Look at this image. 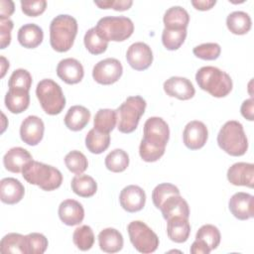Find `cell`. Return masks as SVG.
<instances>
[{"mask_svg":"<svg viewBox=\"0 0 254 254\" xmlns=\"http://www.w3.org/2000/svg\"><path fill=\"white\" fill-rule=\"evenodd\" d=\"M76 34V20L67 14L58 15L50 24L51 47L59 53L67 52L72 47Z\"/></svg>","mask_w":254,"mask_h":254,"instance_id":"obj_1","label":"cell"},{"mask_svg":"<svg viewBox=\"0 0 254 254\" xmlns=\"http://www.w3.org/2000/svg\"><path fill=\"white\" fill-rule=\"evenodd\" d=\"M22 174L29 184L47 191L60 188L63 183V175L57 168L34 160L25 165Z\"/></svg>","mask_w":254,"mask_h":254,"instance_id":"obj_2","label":"cell"},{"mask_svg":"<svg viewBox=\"0 0 254 254\" xmlns=\"http://www.w3.org/2000/svg\"><path fill=\"white\" fill-rule=\"evenodd\" d=\"M198 86L214 97H225L232 90V79L228 73L218 67L206 65L195 73Z\"/></svg>","mask_w":254,"mask_h":254,"instance_id":"obj_3","label":"cell"},{"mask_svg":"<svg viewBox=\"0 0 254 254\" xmlns=\"http://www.w3.org/2000/svg\"><path fill=\"white\" fill-rule=\"evenodd\" d=\"M217 144L230 156H243L248 149V140L242 124L236 120L225 122L218 132Z\"/></svg>","mask_w":254,"mask_h":254,"instance_id":"obj_4","label":"cell"},{"mask_svg":"<svg viewBox=\"0 0 254 254\" xmlns=\"http://www.w3.org/2000/svg\"><path fill=\"white\" fill-rule=\"evenodd\" d=\"M146 101L139 95L129 96L116 109L117 128L121 133L129 134L137 128L146 109Z\"/></svg>","mask_w":254,"mask_h":254,"instance_id":"obj_5","label":"cell"},{"mask_svg":"<svg viewBox=\"0 0 254 254\" xmlns=\"http://www.w3.org/2000/svg\"><path fill=\"white\" fill-rule=\"evenodd\" d=\"M36 95L43 110L49 115L60 114L65 106V97L62 87L51 78L38 82Z\"/></svg>","mask_w":254,"mask_h":254,"instance_id":"obj_6","label":"cell"},{"mask_svg":"<svg viewBox=\"0 0 254 254\" xmlns=\"http://www.w3.org/2000/svg\"><path fill=\"white\" fill-rule=\"evenodd\" d=\"M95 29L107 42H123L133 34L134 24L128 17L106 16L99 19Z\"/></svg>","mask_w":254,"mask_h":254,"instance_id":"obj_7","label":"cell"},{"mask_svg":"<svg viewBox=\"0 0 254 254\" xmlns=\"http://www.w3.org/2000/svg\"><path fill=\"white\" fill-rule=\"evenodd\" d=\"M130 241L134 248L143 254L153 253L159 246V237L143 221L134 220L127 226Z\"/></svg>","mask_w":254,"mask_h":254,"instance_id":"obj_8","label":"cell"},{"mask_svg":"<svg viewBox=\"0 0 254 254\" xmlns=\"http://www.w3.org/2000/svg\"><path fill=\"white\" fill-rule=\"evenodd\" d=\"M170 138V129L167 122L161 117H150L144 124V137L142 141L147 144L165 148Z\"/></svg>","mask_w":254,"mask_h":254,"instance_id":"obj_9","label":"cell"},{"mask_svg":"<svg viewBox=\"0 0 254 254\" xmlns=\"http://www.w3.org/2000/svg\"><path fill=\"white\" fill-rule=\"evenodd\" d=\"M123 67L121 63L114 58H107L98 62L92 69L93 79L103 85L116 82L122 75Z\"/></svg>","mask_w":254,"mask_h":254,"instance_id":"obj_10","label":"cell"},{"mask_svg":"<svg viewBox=\"0 0 254 254\" xmlns=\"http://www.w3.org/2000/svg\"><path fill=\"white\" fill-rule=\"evenodd\" d=\"M126 60L132 68L136 70H144L152 64L153 53L147 44L137 42L128 48L126 52Z\"/></svg>","mask_w":254,"mask_h":254,"instance_id":"obj_11","label":"cell"},{"mask_svg":"<svg viewBox=\"0 0 254 254\" xmlns=\"http://www.w3.org/2000/svg\"><path fill=\"white\" fill-rule=\"evenodd\" d=\"M208 138V131L205 124L198 120L189 122L183 132L184 144L190 150L202 148Z\"/></svg>","mask_w":254,"mask_h":254,"instance_id":"obj_12","label":"cell"},{"mask_svg":"<svg viewBox=\"0 0 254 254\" xmlns=\"http://www.w3.org/2000/svg\"><path fill=\"white\" fill-rule=\"evenodd\" d=\"M45 125L43 120L35 115L26 117L20 126V137L29 146L38 145L44 136Z\"/></svg>","mask_w":254,"mask_h":254,"instance_id":"obj_13","label":"cell"},{"mask_svg":"<svg viewBox=\"0 0 254 254\" xmlns=\"http://www.w3.org/2000/svg\"><path fill=\"white\" fill-rule=\"evenodd\" d=\"M230 212L239 220H246L254 216V196L239 191L234 193L228 202Z\"/></svg>","mask_w":254,"mask_h":254,"instance_id":"obj_14","label":"cell"},{"mask_svg":"<svg viewBox=\"0 0 254 254\" xmlns=\"http://www.w3.org/2000/svg\"><path fill=\"white\" fill-rule=\"evenodd\" d=\"M119 201L122 208L126 211L137 212L145 206L146 193L139 186L130 185L121 190Z\"/></svg>","mask_w":254,"mask_h":254,"instance_id":"obj_15","label":"cell"},{"mask_svg":"<svg viewBox=\"0 0 254 254\" xmlns=\"http://www.w3.org/2000/svg\"><path fill=\"white\" fill-rule=\"evenodd\" d=\"M164 90L167 95L180 100H189L193 97L195 89L191 81L182 76H172L164 82Z\"/></svg>","mask_w":254,"mask_h":254,"instance_id":"obj_16","label":"cell"},{"mask_svg":"<svg viewBox=\"0 0 254 254\" xmlns=\"http://www.w3.org/2000/svg\"><path fill=\"white\" fill-rule=\"evenodd\" d=\"M227 180L233 186H243L252 189L254 184V165L244 162L233 164L227 171Z\"/></svg>","mask_w":254,"mask_h":254,"instance_id":"obj_17","label":"cell"},{"mask_svg":"<svg viewBox=\"0 0 254 254\" xmlns=\"http://www.w3.org/2000/svg\"><path fill=\"white\" fill-rule=\"evenodd\" d=\"M58 76L67 84H75L81 81L84 75L82 64L75 59L62 60L57 66Z\"/></svg>","mask_w":254,"mask_h":254,"instance_id":"obj_18","label":"cell"},{"mask_svg":"<svg viewBox=\"0 0 254 254\" xmlns=\"http://www.w3.org/2000/svg\"><path fill=\"white\" fill-rule=\"evenodd\" d=\"M60 219L68 226L77 225L84 218V209L80 202L68 198L61 202L59 206Z\"/></svg>","mask_w":254,"mask_h":254,"instance_id":"obj_19","label":"cell"},{"mask_svg":"<svg viewBox=\"0 0 254 254\" xmlns=\"http://www.w3.org/2000/svg\"><path fill=\"white\" fill-rule=\"evenodd\" d=\"M25 194V188L15 178H4L0 182V198L6 204L18 203Z\"/></svg>","mask_w":254,"mask_h":254,"instance_id":"obj_20","label":"cell"},{"mask_svg":"<svg viewBox=\"0 0 254 254\" xmlns=\"http://www.w3.org/2000/svg\"><path fill=\"white\" fill-rule=\"evenodd\" d=\"M32 155L22 147H14L6 152L3 157V164L7 171L19 174L27 163L32 161Z\"/></svg>","mask_w":254,"mask_h":254,"instance_id":"obj_21","label":"cell"},{"mask_svg":"<svg viewBox=\"0 0 254 254\" xmlns=\"http://www.w3.org/2000/svg\"><path fill=\"white\" fill-rule=\"evenodd\" d=\"M163 217L168 220L175 216L189 218L190 207L187 200L181 194H175L167 198L160 207Z\"/></svg>","mask_w":254,"mask_h":254,"instance_id":"obj_22","label":"cell"},{"mask_svg":"<svg viewBox=\"0 0 254 254\" xmlns=\"http://www.w3.org/2000/svg\"><path fill=\"white\" fill-rule=\"evenodd\" d=\"M17 39L22 47L35 49L43 42L44 33L40 26L34 23H28L19 29Z\"/></svg>","mask_w":254,"mask_h":254,"instance_id":"obj_23","label":"cell"},{"mask_svg":"<svg viewBox=\"0 0 254 254\" xmlns=\"http://www.w3.org/2000/svg\"><path fill=\"white\" fill-rule=\"evenodd\" d=\"M167 221L168 237L176 243L186 242L190 233V224L189 222V218L175 216Z\"/></svg>","mask_w":254,"mask_h":254,"instance_id":"obj_24","label":"cell"},{"mask_svg":"<svg viewBox=\"0 0 254 254\" xmlns=\"http://www.w3.org/2000/svg\"><path fill=\"white\" fill-rule=\"evenodd\" d=\"M90 119V111L82 105H73L71 106L64 120L65 126L71 131L82 130Z\"/></svg>","mask_w":254,"mask_h":254,"instance_id":"obj_25","label":"cell"},{"mask_svg":"<svg viewBox=\"0 0 254 254\" xmlns=\"http://www.w3.org/2000/svg\"><path fill=\"white\" fill-rule=\"evenodd\" d=\"M123 236L115 228H105L98 234L99 247L103 252L116 253L123 247Z\"/></svg>","mask_w":254,"mask_h":254,"instance_id":"obj_26","label":"cell"},{"mask_svg":"<svg viewBox=\"0 0 254 254\" xmlns=\"http://www.w3.org/2000/svg\"><path fill=\"white\" fill-rule=\"evenodd\" d=\"M30 104V95L28 90L9 88L5 95V106L14 114L24 112Z\"/></svg>","mask_w":254,"mask_h":254,"instance_id":"obj_27","label":"cell"},{"mask_svg":"<svg viewBox=\"0 0 254 254\" xmlns=\"http://www.w3.org/2000/svg\"><path fill=\"white\" fill-rule=\"evenodd\" d=\"M163 22L166 29H187L190 22V15L185 8L173 6L165 12Z\"/></svg>","mask_w":254,"mask_h":254,"instance_id":"obj_28","label":"cell"},{"mask_svg":"<svg viewBox=\"0 0 254 254\" xmlns=\"http://www.w3.org/2000/svg\"><path fill=\"white\" fill-rule=\"evenodd\" d=\"M251 18L243 11H234L226 18V26L234 35H245L251 29Z\"/></svg>","mask_w":254,"mask_h":254,"instance_id":"obj_29","label":"cell"},{"mask_svg":"<svg viewBox=\"0 0 254 254\" xmlns=\"http://www.w3.org/2000/svg\"><path fill=\"white\" fill-rule=\"evenodd\" d=\"M70 187L72 191L81 197H90L97 190V184L88 175H76L72 178Z\"/></svg>","mask_w":254,"mask_h":254,"instance_id":"obj_30","label":"cell"},{"mask_svg":"<svg viewBox=\"0 0 254 254\" xmlns=\"http://www.w3.org/2000/svg\"><path fill=\"white\" fill-rule=\"evenodd\" d=\"M0 251L3 254L8 253H20L27 254L26 247V235L20 233H8L6 234L0 242Z\"/></svg>","mask_w":254,"mask_h":254,"instance_id":"obj_31","label":"cell"},{"mask_svg":"<svg viewBox=\"0 0 254 254\" xmlns=\"http://www.w3.org/2000/svg\"><path fill=\"white\" fill-rule=\"evenodd\" d=\"M110 144V135L102 133L92 128L85 136V146L87 150L92 154L103 153Z\"/></svg>","mask_w":254,"mask_h":254,"instance_id":"obj_32","label":"cell"},{"mask_svg":"<svg viewBox=\"0 0 254 254\" xmlns=\"http://www.w3.org/2000/svg\"><path fill=\"white\" fill-rule=\"evenodd\" d=\"M117 124V116L116 110L109 108H101L99 109L93 120L94 128L102 133L109 134Z\"/></svg>","mask_w":254,"mask_h":254,"instance_id":"obj_33","label":"cell"},{"mask_svg":"<svg viewBox=\"0 0 254 254\" xmlns=\"http://www.w3.org/2000/svg\"><path fill=\"white\" fill-rule=\"evenodd\" d=\"M220 232L218 228L212 224L202 225L195 234V240L200 241L207 246L210 251L216 249L220 243Z\"/></svg>","mask_w":254,"mask_h":254,"instance_id":"obj_34","label":"cell"},{"mask_svg":"<svg viewBox=\"0 0 254 254\" xmlns=\"http://www.w3.org/2000/svg\"><path fill=\"white\" fill-rule=\"evenodd\" d=\"M105 167L113 173L125 171L129 165V156L122 149H114L105 157Z\"/></svg>","mask_w":254,"mask_h":254,"instance_id":"obj_35","label":"cell"},{"mask_svg":"<svg viewBox=\"0 0 254 254\" xmlns=\"http://www.w3.org/2000/svg\"><path fill=\"white\" fill-rule=\"evenodd\" d=\"M83 43L86 50L92 55L103 54L108 47V42L98 34L95 27L87 30L83 38Z\"/></svg>","mask_w":254,"mask_h":254,"instance_id":"obj_36","label":"cell"},{"mask_svg":"<svg viewBox=\"0 0 254 254\" xmlns=\"http://www.w3.org/2000/svg\"><path fill=\"white\" fill-rule=\"evenodd\" d=\"M187 29H166L162 33V43L169 51L178 50L185 42Z\"/></svg>","mask_w":254,"mask_h":254,"instance_id":"obj_37","label":"cell"},{"mask_svg":"<svg viewBox=\"0 0 254 254\" xmlns=\"http://www.w3.org/2000/svg\"><path fill=\"white\" fill-rule=\"evenodd\" d=\"M74 245L81 251L89 250L94 243L93 230L88 225H81L74 229L72 234Z\"/></svg>","mask_w":254,"mask_h":254,"instance_id":"obj_38","label":"cell"},{"mask_svg":"<svg viewBox=\"0 0 254 254\" xmlns=\"http://www.w3.org/2000/svg\"><path fill=\"white\" fill-rule=\"evenodd\" d=\"M64 164L68 171L75 175L82 174L88 167V162L84 154L80 151L73 150L67 153L64 157Z\"/></svg>","mask_w":254,"mask_h":254,"instance_id":"obj_39","label":"cell"},{"mask_svg":"<svg viewBox=\"0 0 254 254\" xmlns=\"http://www.w3.org/2000/svg\"><path fill=\"white\" fill-rule=\"evenodd\" d=\"M175 194H181L180 193V190L172 184L169 183H163L158 185L152 192V200L154 205L160 209V207L162 206V204L164 203V201L169 198L172 195Z\"/></svg>","mask_w":254,"mask_h":254,"instance_id":"obj_40","label":"cell"},{"mask_svg":"<svg viewBox=\"0 0 254 254\" xmlns=\"http://www.w3.org/2000/svg\"><path fill=\"white\" fill-rule=\"evenodd\" d=\"M32 75L27 69L18 68L12 72L8 80V86L9 88L24 89L29 91L32 85Z\"/></svg>","mask_w":254,"mask_h":254,"instance_id":"obj_41","label":"cell"},{"mask_svg":"<svg viewBox=\"0 0 254 254\" xmlns=\"http://www.w3.org/2000/svg\"><path fill=\"white\" fill-rule=\"evenodd\" d=\"M48 239L42 233L32 232L26 235L27 254H43L48 248Z\"/></svg>","mask_w":254,"mask_h":254,"instance_id":"obj_42","label":"cell"},{"mask_svg":"<svg viewBox=\"0 0 254 254\" xmlns=\"http://www.w3.org/2000/svg\"><path fill=\"white\" fill-rule=\"evenodd\" d=\"M192 53L198 59L204 61H214L219 57L221 48L216 43H204L194 47Z\"/></svg>","mask_w":254,"mask_h":254,"instance_id":"obj_43","label":"cell"},{"mask_svg":"<svg viewBox=\"0 0 254 254\" xmlns=\"http://www.w3.org/2000/svg\"><path fill=\"white\" fill-rule=\"evenodd\" d=\"M165 148L156 147L150 144L145 143L144 141H141L139 146V154L143 161L152 163L158 161L164 154H165Z\"/></svg>","mask_w":254,"mask_h":254,"instance_id":"obj_44","label":"cell"},{"mask_svg":"<svg viewBox=\"0 0 254 254\" xmlns=\"http://www.w3.org/2000/svg\"><path fill=\"white\" fill-rule=\"evenodd\" d=\"M47 8L46 0H22L21 9L29 17H37L45 12Z\"/></svg>","mask_w":254,"mask_h":254,"instance_id":"obj_45","label":"cell"},{"mask_svg":"<svg viewBox=\"0 0 254 254\" xmlns=\"http://www.w3.org/2000/svg\"><path fill=\"white\" fill-rule=\"evenodd\" d=\"M14 27L10 19H0V49L4 50L11 43V32Z\"/></svg>","mask_w":254,"mask_h":254,"instance_id":"obj_46","label":"cell"},{"mask_svg":"<svg viewBox=\"0 0 254 254\" xmlns=\"http://www.w3.org/2000/svg\"><path fill=\"white\" fill-rule=\"evenodd\" d=\"M94 4L101 9H113L115 11L128 10L133 1L131 0H106V1H94Z\"/></svg>","mask_w":254,"mask_h":254,"instance_id":"obj_47","label":"cell"},{"mask_svg":"<svg viewBox=\"0 0 254 254\" xmlns=\"http://www.w3.org/2000/svg\"><path fill=\"white\" fill-rule=\"evenodd\" d=\"M15 5L11 0H0V19H9L14 13Z\"/></svg>","mask_w":254,"mask_h":254,"instance_id":"obj_48","label":"cell"},{"mask_svg":"<svg viewBox=\"0 0 254 254\" xmlns=\"http://www.w3.org/2000/svg\"><path fill=\"white\" fill-rule=\"evenodd\" d=\"M253 106H254V101H253V98L251 97L249 99L244 100L240 108L242 116L249 121L253 120Z\"/></svg>","mask_w":254,"mask_h":254,"instance_id":"obj_49","label":"cell"},{"mask_svg":"<svg viewBox=\"0 0 254 254\" xmlns=\"http://www.w3.org/2000/svg\"><path fill=\"white\" fill-rule=\"evenodd\" d=\"M216 4L215 0H192L191 5L199 11L210 10Z\"/></svg>","mask_w":254,"mask_h":254,"instance_id":"obj_50","label":"cell"},{"mask_svg":"<svg viewBox=\"0 0 254 254\" xmlns=\"http://www.w3.org/2000/svg\"><path fill=\"white\" fill-rule=\"evenodd\" d=\"M190 253L192 254H208L210 249L198 240H194L190 246Z\"/></svg>","mask_w":254,"mask_h":254,"instance_id":"obj_51","label":"cell"},{"mask_svg":"<svg viewBox=\"0 0 254 254\" xmlns=\"http://www.w3.org/2000/svg\"><path fill=\"white\" fill-rule=\"evenodd\" d=\"M0 59H1V77H4L7 69L9 68V62L3 56H1Z\"/></svg>","mask_w":254,"mask_h":254,"instance_id":"obj_52","label":"cell"}]
</instances>
